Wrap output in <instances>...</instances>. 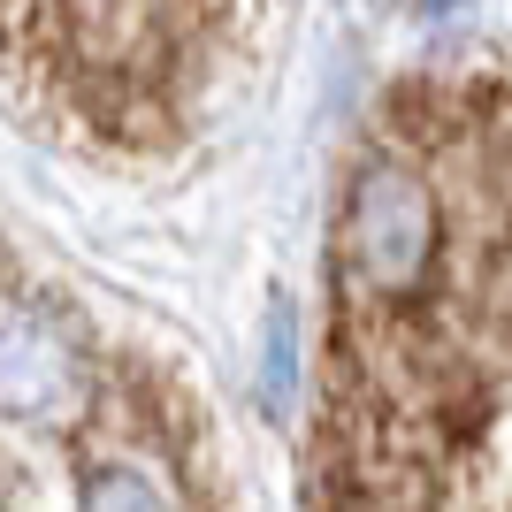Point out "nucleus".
Wrapping results in <instances>:
<instances>
[{"label":"nucleus","mask_w":512,"mask_h":512,"mask_svg":"<svg viewBox=\"0 0 512 512\" xmlns=\"http://www.w3.org/2000/svg\"><path fill=\"white\" fill-rule=\"evenodd\" d=\"M222 490L176 375L130 360L85 306L0 253V497L184 505Z\"/></svg>","instance_id":"nucleus-2"},{"label":"nucleus","mask_w":512,"mask_h":512,"mask_svg":"<svg viewBox=\"0 0 512 512\" xmlns=\"http://www.w3.org/2000/svg\"><path fill=\"white\" fill-rule=\"evenodd\" d=\"M283 0H0V100L69 153L153 169L253 100Z\"/></svg>","instance_id":"nucleus-1"},{"label":"nucleus","mask_w":512,"mask_h":512,"mask_svg":"<svg viewBox=\"0 0 512 512\" xmlns=\"http://www.w3.org/2000/svg\"><path fill=\"white\" fill-rule=\"evenodd\" d=\"M451 199V268L474 344L512 406V69H459L436 100Z\"/></svg>","instance_id":"nucleus-3"}]
</instances>
